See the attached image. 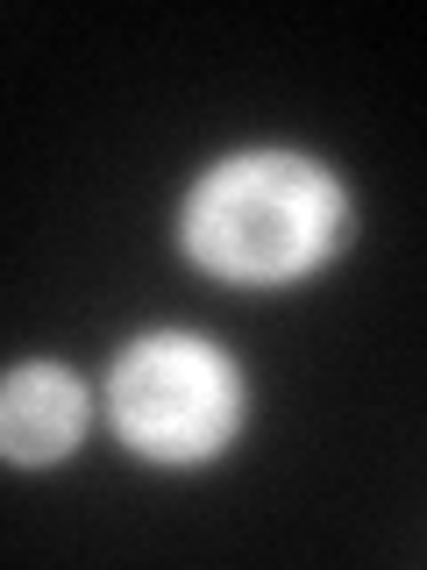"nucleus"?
<instances>
[{"label": "nucleus", "instance_id": "f257e3e1", "mask_svg": "<svg viewBox=\"0 0 427 570\" xmlns=\"http://www.w3.org/2000/svg\"><path fill=\"white\" fill-rule=\"evenodd\" d=\"M342 236V200L299 157H236L192 193L186 249L221 278H292Z\"/></svg>", "mask_w": 427, "mask_h": 570}, {"label": "nucleus", "instance_id": "f03ea898", "mask_svg": "<svg viewBox=\"0 0 427 570\" xmlns=\"http://www.w3.org/2000/svg\"><path fill=\"white\" fill-rule=\"evenodd\" d=\"M115 428L157 463H192L236 428V379L200 343H136L115 364Z\"/></svg>", "mask_w": 427, "mask_h": 570}, {"label": "nucleus", "instance_id": "7ed1b4c3", "mask_svg": "<svg viewBox=\"0 0 427 570\" xmlns=\"http://www.w3.org/2000/svg\"><path fill=\"white\" fill-rule=\"evenodd\" d=\"M79 428H86V400H79V385H71L64 371L29 364V371H14V379L0 385V456L50 463V456H64L71 442H79Z\"/></svg>", "mask_w": 427, "mask_h": 570}]
</instances>
